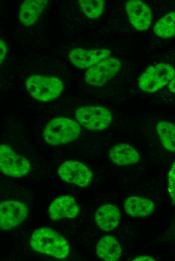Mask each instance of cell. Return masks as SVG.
Masks as SVG:
<instances>
[{"instance_id": "1", "label": "cell", "mask_w": 175, "mask_h": 261, "mask_svg": "<svg viewBox=\"0 0 175 261\" xmlns=\"http://www.w3.org/2000/svg\"><path fill=\"white\" fill-rule=\"evenodd\" d=\"M30 243L36 251L59 259L66 258L70 250L65 238L49 227L35 230L31 235Z\"/></svg>"}, {"instance_id": "2", "label": "cell", "mask_w": 175, "mask_h": 261, "mask_svg": "<svg viewBox=\"0 0 175 261\" xmlns=\"http://www.w3.org/2000/svg\"><path fill=\"white\" fill-rule=\"evenodd\" d=\"M77 121L65 117L53 118L47 124L43 131L46 142L52 146L65 144L76 140L80 134Z\"/></svg>"}, {"instance_id": "3", "label": "cell", "mask_w": 175, "mask_h": 261, "mask_svg": "<svg viewBox=\"0 0 175 261\" xmlns=\"http://www.w3.org/2000/svg\"><path fill=\"white\" fill-rule=\"evenodd\" d=\"M25 85L32 97L43 102L57 98L63 90L61 80L52 76L32 75L26 80Z\"/></svg>"}, {"instance_id": "4", "label": "cell", "mask_w": 175, "mask_h": 261, "mask_svg": "<svg viewBox=\"0 0 175 261\" xmlns=\"http://www.w3.org/2000/svg\"><path fill=\"white\" fill-rule=\"evenodd\" d=\"M175 75V69L170 64L160 63L148 67L140 76L138 85L146 93H153L168 84Z\"/></svg>"}, {"instance_id": "5", "label": "cell", "mask_w": 175, "mask_h": 261, "mask_svg": "<svg viewBox=\"0 0 175 261\" xmlns=\"http://www.w3.org/2000/svg\"><path fill=\"white\" fill-rule=\"evenodd\" d=\"M77 121L84 127L91 130H101L108 127L112 121V112L100 105L84 106L75 112Z\"/></svg>"}, {"instance_id": "6", "label": "cell", "mask_w": 175, "mask_h": 261, "mask_svg": "<svg viewBox=\"0 0 175 261\" xmlns=\"http://www.w3.org/2000/svg\"><path fill=\"white\" fill-rule=\"evenodd\" d=\"M121 67V62L119 59L109 57L88 69L85 81L91 86H101L115 77Z\"/></svg>"}, {"instance_id": "7", "label": "cell", "mask_w": 175, "mask_h": 261, "mask_svg": "<svg viewBox=\"0 0 175 261\" xmlns=\"http://www.w3.org/2000/svg\"><path fill=\"white\" fill-rule=\"evenodd\" d=\"M0 169L4 174L20 178L27 174L31 169L29 162L18 155L9 146L0 147Z\"/></svg>"}, {"instance_id": "8", "label": "cell", "mask_w": 175, "mask_h": 261, "mask_svg": "<svg viewBox=\"0 0 175 261\" xmlns=\"http://www.w3.org/2000/svg\"><path fill=\"white\" fill-rule=\"evenodd\" d=\"M58 174L65 182L85 187L92 181L93 173L84 164L69 160L64 162L59 168Z\"/></svg>"}, {"instance_id": "9", "label": "cell", "mask_w": 175, "mask_h": 261, "mask_svg": "<svg viewBox=\"0 0 175 261\" xmlns=\"http://www.w3.org/2000/svg\"><path fill=\"white\" fill-rule=\"evenodd\" d=\"M28 208L23 203L8 200L0 205V228L2 230L12 229L19 225L26 218Z\"/></svg>"}, {"instance_id": "10", "label": "cell", "mask_w": 175, "mask_h": 261, "mask_svg": "<svg viewBox=\"0 0 175 261\" xmlns=\"http://www.w3.org/2000/svg\"><path fill=\"white\" fill-rule=\"evenodd\" d=\"M125 10L131 25L136 30L144 31L151 25L152 16L149 7L140 0H129L125 5Z\"/></svg>"}, {"instance_id": "11", "label": "cell", "mask_w": 175, "mask_h": 261, "mask_svg": "<svg viewBox=\"0 0 175 261\" xmlns=\"http://www.w3.org/2000/svg\"><path fill=\"white\" fill-rule=\"evenodd\" d=\"M111 53L109 50L105 48L92 50L77 48L72 50L69 52L68 57L76 67L85 69L110 57Z\"/></svg>"}, {"instance_id": "12", "label": "cell", "mask_w": 175, "mask_h": 261, "mask_svg": "<svg viewBox=\"0 0 175 261\" xmlns=\"http://www.w3.org/2000/svg\"><path fill=\"white\" fill-rule=\"evenodd\" d=\"M79 208L73 197L64 195L55 199L49 207V215L53 220L73 218L77 216Z\"/></svg>"}, {"instance_id": "13", "label": "cell", "mask_w": 175, "mask_h": 261, "mask_svg": "<svg viewBox=\"0 0 175 261\" xmlns=\"http://www.w3.org/2000/svg\"><path fill=\"white\" fill-rule=\"evenodd\" d=\"M121 217L119 208L112 204H105L99 207L95 213L97 225L104 231H110L119 224Z\"/></svg>"}, {"instance_id": "14", "label": "cell", "mask_w": 175, "mask_h": 261, "mask_svg": "<svg viewBox=\"0 0 175 261\" xmlns=\"http://www.w3.org/2000/svg\"><path fill=\"white\" fill-rule=\"evenodd\" d=\"M110 160L119 166H127L137 163L140 160L138 151L126 143L113 146L109 152Z\"/></svg>"}, {"instance_id": "15", "label": "cell", "mask_w": 175, "mask_h": 261, "mask_svg": "<svg viewBox=\"0 0 175 261\" xmlns=\"http://www.w3.org/2000/svg\"><path fill=\"white\" fill-rule=\"evenodd\" d=\"M48 1L27 0L20 8L19 19L26 26L33 25L46 7Z\"/></svg>"}, {"instance_id": "16", "label": "cell", "mask_w": 175, "mask_h": 261, "mask_svg": "<svg viewBox=\"0 0 175 261\" xmlns=\"http://www.w3.org/2000/svg\"><path fill=\"white\" fill-rule=\"evenodd\" d=\"M126 212L132 217H145L152 213L155 209L154 202L147 198L136 196L127 198L124 203Z\"/></svg>"}, {"instance_id": "17", "label": "cell", "mask_w": 175, "mask_h": 261, "mask_svg": "<svg viewBox=\"0 0 175 261\" xmlns=\"http://www.w3.org/2000/svg\"><path fill=\"white\" fill-rule=\"evenodd\" d=\"M98 256L106 261L118 259L122 254V248L117 240L113 236L108 235L102 237L96 246Z\"/></svg>"}, {"instance_id": "18", "label": "cell", "mask_w": 175, "mask_h": 261, "mask_svg": "<svg viewBox=\"0 0 175 261\" xmlns=\"http://www.w3.org/2000/svg\"><path fill=\"white\" fill-rule=\"evenodd\" d=\"M156 131L163 147L175 153V124L165 120L160 121L157 124Z\"/></svg>"}, {"instance_id": "19", "label": "cell", "mask_w": 175, "mask_h": 261, "mask_svg": "<svg viewBox=\"0 0 175 261\" xmlns=\"http://www.w3.org/2000/svg\"><path fill=\"white\" fill-rule=\"evenodd\" d=\"M157 37L168 39L175 36V12L169 13L161 17L153 27Z\"/></svg>"}, {"instance_id": "20", "label": "cell", "mask_w": 175, "mask_h": 261, "mask_svg": "<svg viewBox=\"0 0 175 261\" xmlns=\"http://www.w3.org/2000/svg\"><path fill=\"white\" fill-rule=\"evenodd\" d=\"M79 7L83 14L89 18L96 19L103 14L105 8L104 0H80Z\"/></svg>"}, {"instance_id": "21", "label": "cell", "mask_w": 175, "mask_h": 261, "mask_svg": "<svg viewBox=\"0 0 175 261\" xmlns=\"http://www.w3.org/2000/svg\"><path fill=\"white\" fill-rule=\"evenodd\" d=\"M168 191L175 205V162L172 165L168 175Z\"/></svg>"}, {"instance_id": "22", "label": "cell", "mask_w": 175, "mask_h": 261, "mask_svg": "<svg viewBox=\"0 0 175 261\" xmlns=\"http://www.w3.org/2000/svg\"><path fill=\"white\" fill-rule=\"evenodd\" d=\"M7 52V47L5 41L0 40V62L1 64L3 62L6 57Z\"/></svg>"}, {"instance_id": "23", "label": "cell", "mask_w": 175, "mask_h": 261, "mask_svg": "<svg viewBox=\"0 0 175 261\" xmlns=\"http://www.w3.org/2000/svg\"><path fill=\"white\" fill-rule=\"evenodd\" d=\"M132 260L143 261V260H155L152 257L149 255H140L134 258Z\"/></svg>"}, {"instance_id": "24", "label": "cell", "mask_w": 175, "mask_h": 261, "mask_svg": "<svg viewBox=\"0 0 175 261\" xmlns=\"http://www.w3.org/2000/svg\"><path fill=\"white\" fill-rule=\"evenodd\" d=\"M170 92L175 93V75L167 84Z\"/></svg>"}]
</instances>
